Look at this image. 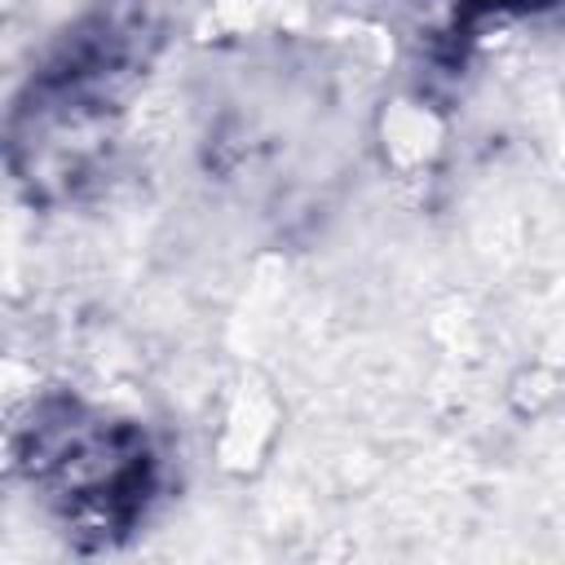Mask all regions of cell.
Returning <instances> with one entry per match:
<instances>
[{"instance_id": "6da1fadb", "label": "cell", "mask_w": 565, "mask_h": 565, "mask_svg": "<svg viewBox=\"0 0 565 565\" xmlns=\"http://www.w3.org/2000/svg\"><path fill=\"white\" fill-rule=\"evenodd\" d=\"M119 428H102L93 424H53L40 428L31 441V481H40L49 490V499H57L66 508V516H106V525L128 521L137 512V503L146 499V446L141 437H132L124 450H115L106 463H93L110 437Z\"/></svg>"}, {"instance_id": "7a4b0ae2", "label": "cell", "mask_w": 565, "mask_h": 565, "mask_svg": "<svg viewBox=\"0 0 565 565\" xmlns=\"http://www.w3.org/2000/svg\"><path fill=\"white\" fill-rule=\"evenodd\" d=\"M486 4H516V9H530V4H539V0H486Z\"/></svg>"}]
</instances>
